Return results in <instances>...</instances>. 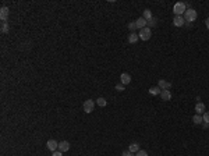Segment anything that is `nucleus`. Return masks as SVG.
<instances>
[{
    "label": "nucleus",
    "mask_w": 209,
    "mask_h": 156,
    "mask_svg": "<svg viewBox=\"0 0 209 156\" xmlns=\"http://www.w3.org/2000/svg\"><path fill=\"white\" fill-rule=\"evenodd\" d=\"M187 11V7H185V3L183 1H178L173 6V13L174 16H184V13Z\"/></svg>",
    "instance_id": "obj_1"
},
{
    "label": "nucleus",
    "mask_w": 209,
    "mask_h": 156,
    "mask_svg": "<svg viewBox=\"0 0 209 156\" xmlns=\"http://www.w3.org/2000/svg\"><path fill=\"white\" fill-rule=\"evenodd\" d=\"M197 17H198V14H197V11H195L194 8H188L184 13V18L187 23H194V21L197 20Z\"/></svg>",
    "instance_id": "obj_2"
},
{
    "label": "nucleus",
    "mask_w": 209,
    "mask_h": 156,
    "mask_svg": "<svg viewBox=\"0 0 209 156\" xmlns=\"http://www.w3.org/2000/svg\"><path fill=\"white\" fill-rule=\"evenodd\" d=\"M138 36H139V39L141 40H149L151 39V36H152V31H151V28H144V29H139V34H138Z\"/></svg>",
    "instance_id": "obj_3"
},
{
    "label": "nucleus",
    "mask_w": 209,
    "mask_h": 156,
    "mask_svg": "<svg viewBox=\"0 0 209 156\" xmlns=\"http://www.w3.org/2000/svg\"><path fill=\"white\" fill-rule=\"evenodd\" d=\"M95 109V102L92 99H88V101L84 102V112L85 113H92Z\"/></svg>",
    "instance_id": "obj_4"
},
{
    "label": "nucleus",
    "mask_w": 209,
    "mask_h": 156,
    "mask_svg": "<svg viewBox=\"0 0 209 156\" xmlns=\"http://www.w3.org/2000/svg\"><path fill=\"white\" fill-rule=\"evenodd\" d=\"M46 148L53 153V152H56L57 149H59V142L55 141V140H49L48 142H46Z\"/></svg>",
    "instance_id": "obj_5"
},
{
    "label": "nucleus",
    "mask_w": 209,
    "mask_h": 156,
    "mask_svg": "<svg viewBox=\"0 0 209 156\" xmlns=\"http://www.w3.org/2000/svg\"><path fill=\"white\" fill-rule=\"evenodd\" d=\"M120 81H121L123 85H128V84H131V75H130L128 73H121Z\"/></svg>",
    "instance_id": "obj_6"
},
{
    "label": "nucleus",
    "mask_w": 209,
    "mask_h": 156,
    "mask_svg": "<svg viewBox=\"0 0 209 156\" xmlns=\"http://www.w3.org/2000/svg\"><path fill=\"white\" fill-rule=\"evenodd\" d=\"M70 149V142L68 141H61V142H59V149L57 151H60V152H67Z\"/></svg>",
    "instance_id": "obj_7"
},
{
    "label": "nucleus",
    "mask_w": 209,
    "mask_h": 156,
    "mask_svg": "<svg viewBox=\"0 0 209 156\" xmlns=\"http://www.w3.org/2000/svg\"><path fill=\"white\" fill-rule=\"evenodd\" d=\"M173 24H174V27H183L185 24L184 16H176L174 17V20H173Z\"/></svg>",
    "instance_id": "obj_8"
},
{
    "label": "nucleus",
    "mask_w": 209,
    "mask_h": 156,
    "mask_svg": "<svg viewBox=\"0 0 209 156\" xmlns=\"http://www.w3.org/2000/svg\"><path fill=\"white\" fill-rule=\"evenodd\" d=\"M158 86L161 88L162 91H169L170 88H171V84H170V82H167V81H165V79H159Z\"/></svg>",
    "instance_id": "obj_9"
},
{
    "label": "nucleus",
    "mask_w": 209,
    "mask_h": 156,
    "mask_svg": "<svg viewBox=\"0 0 209 156\" xmlns=\"http://www.w3.org/2000/svg\"><path fill=\"white\" fill-rule=\"evenodd\" d=\"M8 13H10V10H8V7H6V6H3V7L0 8V20H1L3 23L7 20Z\"/></svg>",
    "instance_id": "obj_10"
},
{
    "label": "nucleus",
    "mask_w": 209,
    "mask_h": 156,
    "mask_svg": "<svg viewBox=\"0 0 209 156\" xmlns=\"http://www.w3.org/2000/svg\"><path fill=\"white\" fill-rule=\"evenodd\" d=\"M135 24H137L138 29H144V28H146V20H145L144 17H139L137 21H135Z\"/></svg>",
    "instance_id": "obj_11"
},
{
    "label": "nucleus",
    "mask_w": 209,
    "mask_h": 156,
    "mask_svg": "<svg viewBox=\"0 0 209 156\" xmlns=\"http://www.w3.org/2000/svg\"><path fill=\"white\" fill-rule=\"evenodd\" d=\"M195 112H197V114H204L205 113V105L202 102H198L195 105Z\"/></svg>",
    "instance_id": "obj_12"
},
{
    "label": "nucleus",
    "mask_w": 209,
    "mask_h": 156,
    "mask_svg": "<svg viewBox=\"0 0 209 156\" xmlns=\"http://www.w3.org/2000/svg\"><path fill=\"white\" fill-rule=\"evenodd\" d=\"M138 40H139V36H138V34H134V32H131L128 35V42L131 45H134V43H137Z\"/></svg>",
    "instance_id": "obj_13"
},
{
    "label": "nucleus",
    "mask_w": 209,
    "mask_h": 156,
    "mask_svg": "<svg viewBox=\"0 0 209 156\" xmlns=\"http://www.w3.org/2000/svg\"><path fill=\"white\" fill-rule=\"evenodd\" d=\"M161 98H162V101H165V102L170 101V99H171V92H170V91H162Z\"/></svg>",
    "instance_id": "obj_14"
},
{
    "label": "nucleus",
    "mask_w": 209,
    "mask_h": 156,
    "mask_svg": "<svg viewBox=\"0 0 209 156\" xmlns=\"http://www.w3.org/2000/svg\"><path fill=\"white\" fill-rule=\"evenodd\" d=\"M128 151L130 152H133V153H137L138 151H139V144H138V142H133V144L128 146Z\"/></svg>",
    "instance_id": "obj_15"
},
{
    "label": "nucleus",
    "mask_w": 209,
    "mask_h": 156,
    "mask_svg": "<svg viewBox=\"0 0 209 156\" xmlns=\"http://www.w3.org/2000/svg\"><path fill=\"white\" fill-rule=\"evenodd\" d=\"M161 92H162V89L159 86H151V88H149V94L153 95V96H155V95H161Z\"/></svg>",
    "instance_id": "obj_16"
},
{
    "label": "nucleus",
    "mask_w": 209,
    "mask_h": 156,
    "mask_svg": "<svg viewBox=\"0 0 209 156\" xmlns=\"http://www.w3.org/2000/svg\"><path fill=\"white\" fill-rule=\"evenodd\" d=\"M193 123L194 124H201V123H204V118H202L201 114H195V116L193 117Z\"/></svg>",
    "instance_id": "obj_17"
},
{
    "label": "nucleus",
    "mask_w": 209,
    "mask_h": 156,
    "mask_svg": "<svg viewBox=\"0 0 209 156\" xmlns=\"http://www.w3.org/2000/svg\"><path fill=\"white\" fill-rule=\"evenodd\" d=\"M146 20V21H149L151 18H153V16H152V11L149 10V8H146V10H144V16H142Z\"/></svg>",
    "instance_id": "obj_18"
},
{
    "label": "nucleus",
    "mask_w": 209,
    "mask_h": 156,
    "mask_svg": "<svg viewBox=\"0 0 209 156\" xmlns=\"http://www.w3.org/2000/svg\"><path fill=\"white\" fill-rule=\"evenodd\" d=\"M96 105H98V106H100V107H104V106L107 105V102H106V99H104V98H98Z\"/></svg>",
    "instance_id": "obj_19"
},
{
    "label": "nucleus",
    "mask_w": 209,
    "mask_h": 156,
    "mask_svg": "<svg viewBox=\"0 0 209 156\" xmlns=\"http://www.w3.org/2000/svg\"><path fill=\"white\" fill-rule=\"evenodd\" d=\"M8 29H10L8 24L7 23H1V27H0V31H1V34H6V32H8Z\"/></svg>",
    "instance_id": "obj_20"
},
{
    "label": "nucleus",
    "mask_w": 209,
    "mask_h": 156,
    "mask_svg": "<svg viewBox=\"0 0 209 156\" xmlns=\"http://www.w3.org/2000/svg\"><path fill=\"white\" fill-rule=\"evenodd\" d=\"M156 25V18H151L149 21H146V27L151 28V27H155Z\"/></svg>",
    "instance_id": "obj_21"
},
{
    "label": "nucleus",
    "mask_w": 209,
    "mask_h": 156,
    "mask_svg": "<svg viewBox=\"0 0 209 156\" xmlns=\"http://www.w3.org/2000/svg\"><path fill=\"white\" fill-rule=\"evenodd\" d=\"M128 29L131 32L134 31V29H137V24H135V21H131V23H128Z\"/></svg>",
    "instance_id": "obj_22"
},
{
    "label": "nucleus",
    "mask_w": 209,
    "mask_h": 156,
    "mask_svg": "<svg viewBox=\"0 0 209 156\" xmlns=\"http://www.w3.org/2000/svg\"><path fill=\"white\" fill-rule=\"evenodd\" d=\"M202 118H204V123H208L209 124V112H205L202 114Z\"/></svg>",
    "instance_id": "obj_23"
},
{
    "label": "nucleus",
    "mask_w": 209,
    "mask_h": 156,
    "mask_svg": "<svg viewBox=\"0 0 209 156\" xmlns=\"http://www.w3.org/2000/svg\"><path fill=\"white\" fill-rule=\"evenodd\" d=\"M135 156H148V152L144 151V149H139L137 153H135Z\"/></svg>",
    "instance_id": "obj_24"
},
{
    "label": "nucleus",
    "mask_w": 209,
    "mask_h": 156,
    "mask_svg": "<svg viewBox=\"0 0 209 156\" xmlns=\"http://www.w3.org/2000/svg\"><path fill=\"white\" fill-rule=\"evenodd\" d=\"M124 89H126V88H124L123 84H117V85H116V91H119V92H123Z\"/></svg>",
    "instance_id": "obj_25"
},
{
    "label": "nucleus",
    "mask_w": 209,
    "mask_h": 156,
    "mask_svg": "<svg viewBox=\"0 0 209 156\" xmlns=\"http://www.w3.org/2000/svg\"><path fill=\"white\" fill-rule=\"evenodd\" d=\"M121 156H135V153H133V152H130V151H124Z\"/></svg>",
    "instance_id": "obj_26"
},
{
    "label": "nucleus",
    "mask_w": 209,
    "mask_h": 156,
    "mask_svg": "<svg viewBox=\"0 0 209 156\" xmlns=\"http://www.w3.org/2000/svg\"><path fill=\"white\" fill-rule=\"evenodd\" d=\"M52 156H63V152H60V151H56V152H53Z\"/></svg>",
    "instance_id": "obj_27"
},
{
    "label": "nucleus",
    "mask_w": 209,
    "mask_h": 156,
    "mask_svg": "<svg viewBox=\"0 0 209 156\" xmlns=\"http://www.w3.org/2000/svg\"><path fill=\"white\" fill-rule=\"evenodd\" d=\"M205 25H206V28L209 29V17L206 18V20H205Z\"/></svg>",
    "instance_id": "obj_28"
}]
</instances>
